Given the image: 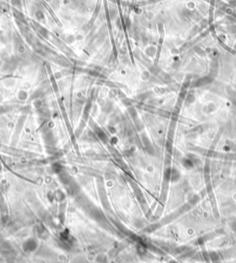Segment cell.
Returning a JSON list of instances; mask_svg holds the SVG:
<instances>
[{
    "label": "cell",
    "mask_w": 236,
    "mask_h": 263,
    "mask_svg": "<svg viewBox=\"0 0 236 263\" xmlns=\"http://www.w3.org/2000/svg\"><path fill=\"white\" fill-rule=\"evenodd\" d=\"M35 247H36V243L33 240H28L24 245V248H25V250H27V251L34 250Z\"/></svg>",
    "instance_id": "6da1fadb"
}]
</instances>
